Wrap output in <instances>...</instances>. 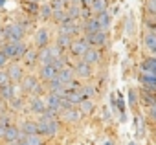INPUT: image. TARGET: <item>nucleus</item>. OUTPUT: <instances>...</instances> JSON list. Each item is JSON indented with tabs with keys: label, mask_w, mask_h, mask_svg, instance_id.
<instances>
[{
	"label": "nucleus",
	"mask_w": 156,
	"mask_h": 145,
	"mask_svg": "<svg viewBox=\"0 0 156 145\" xmlns=\"http://www.w3.org/2000/svg\"><path fill=\"white\" fill-rule=\"evenodd\" d=\"M2 51L8 59H13V61H19V59H22L24 57V53L28 51V46L22 42V41H19V42H9V41H6L4 44H2Z\"/></svg>",
	"instance_id": "nucleus-1"
},
{
	"label": "nucleus",
	"mask_w": 156,
	"mask_h": 145,
	"mask_svg": "<svg viewBox=\"0 0 156 145\" xmlns=\"http://www.w3.org/2000/svg\"><path fill=\"white\" fill-rule=\"evenodd\" d=\"M24 35H26V30L19 22H11V24L2 28V37L9 42H19V41L24 39Z\"/></svg>",
	"instance_id": "nucleus-2"
},
{
	"label": "nucleus",
	"mask_w": 156,
	"mask_h": 145,
	"mask_svg": "<svg viewBox=\"0 0 156 145\" xmlns=\"http://www.w3.org/2000/svg\"><path fill=\"white\" fill-rule=\"evenodd\" d=\"M57 130H59V123H57V119H48V118H42L41 116V119L37 121V134L39 136H55L57 134Z\"/></svg>",
	"instance_id": "nucleus-3"
},
{
	"label": "nucleus",
	"mask_w": 156,
	"mask_h": 145,
	"mask_svg": "<svg viewBox=\"0 0 156 145\" xmlns=\"http://www.w3.org/2000/svg\"><path fill=\"white\" fill-rule=\"evenodd\" d=\"M20 87H22L24 92L33 94V96H41L42 94V85L39 83V79L35 76H24L22 81H20Z\"/></svg>",
	"instance_id": "nucleus-4"
},
{
	"label": "nucleus",
	"mask_w": 156,
	"mask_h": 145,
	"mask_svg": "<svg viewBox=\"0 0 156 145\" xmlns=\"http://www.w3.org/2000/svg\"><path fill=\"white\" fill-rule=\"evenodd\" d=\"M90 48V44H88V41H87V37H79V39H75V41H72V44H70V53L72 55H75V57H83L85 55V51Z\"/></svg>",
	"instance_id": "nucleus-5"
},
{
	"label": "nucleus",
	"mask_w": 156,
	"mask_h": 145,
	"mask_svg": "<svg viewBox=\"0 0 156 145\" xmlns=\"http://www.w3.org/2000/svg\"><path fill=\"white\" fill-rule=\"evenodd\" d=\"M39 76H41V81H44V83H50L51 79H55L57 76H59V68L55 66V64H42L41 66V70H39Z\"/></svg>",
	"instance_id": "nucleus-6"
},
{
	"label": "nucleus",
	"mask_w": 156,
	"mask_h": 145,
	"mask_svg": "<svg viewBox=\"0 0 156 145\" xmlns=\"http://www.w3.org/2000/svg\"><path fill=\"white\" fill-rule=\"evenodd\" d=\"M6 74H8V77H9L11 83H20L22 77H24V70H22V66L19 62H11V64H8Z\"/></svg>",
	"instance_id": "nucleus-7"
},
{
	"label": "nucleus",
	"mask_w": 156,
	"mask_h": 145,
	"mask_svg": "<svg viewBox=\"0 0 156 145\" xmlns=\"http://www.w3.org/2000/svg\"><path fill=\"white\" fill-rule=\"evenodd\" d=\"M73 74L81 79H88L92 76V64H88L87 61H77L73 66Z\"/></svg>",
	"instance_id": "nucleus-8"
},
{
	"label": "nucleus",
	"mask_w": 156,
	"mask_h": 145,
	"mask_svg": "<svg viewBox=\"0 0 156 145\" xmlns=\"http://www.w3.org/2000/svg\"><path fill=\"white\" fill-rule=\"evenodd\" d=\"M85 37H87L88 44L94 46V48H99V46H105V44H107V31H103V30L94 31V33H88V35H85Z\"/></svg>",
	"instance_id": "nucleus-9"
},
{
	"label": "nucleus",
	"mask_w": 156,
	"mask_h": 145,
	"mask_svg": "<svg viewBox=\"0 0 156 145\" xmlns=\"http://www.w3.org/2000/svg\"><path fill=\"white\" fill-rule=\"evenodd\" d=\"M81 30H83V28L77 24L75 20H68V22H64V24L59 26V33H66V35H72V37L77 35Z\"/></svg>",
	"instance_id": "nucleus-10"
},
{
	"label": "nucleus",
	"mask_w": 156,
	"mask_h": 145,
	"mask_svg": "<svg viewBox=\"0 0 156 145\" xmlns=\"http://www.w3.org/2000/svg\"><path fill=\"white\" fill-rule=\"evenodd\" d=\"M48 108V105H46V101L44 99H41L39 96H33L31 99H30V110L31 112H35V114H44V110Z\"/></svg>",
	"instance_id": "nucleus-11"
},
{
	"label": "nucleus",
	"mask_w": 156,
	"mask_h": 145,
	"mask_svg": "<svg viewBox=\"0 0 156 145\" xmlns=\"http://www.w3.org/2000/svg\"><path fill=\"white\" fill-rule=\"evenodd\" d=\"M48 44H50V31L46 28H41L35 35V46H37V50H41Z\"/></svg>",
	"instance_id": "nucleus-12"
},
{
	"label": "nucleus",
	"mask_w": 156,
	"mask_h": 145,
	"mask_svg": "<svg viewBox=\"0 0 156 145\" xmlns=\"http://www.w3.org/2000/svg\"><path fill=\"white\" fill-rule=\"evenodd\" d=\"M83 61H87L88 64H98L99 61H101V51L98 50V48H94V46H90L87 51H85V55H83Z\"/></svg>",
	"instance_id": "nucleus-13"
},
{
	"label": "nucleus",
	"mask_w": 156,
	"mask_h": 145,
	"mask_svg": "<svg viewBox=\"0 0 156 145\" xmlns=\"http://www.w3.org/2000/svg\"><path fill=\"white\" fill-rule=\"evenodd\" d=\"M57 79L66 87L68 83H72L73 81V68H70V66H64V68H61L59 70V76H57Z\"/></svg>",
	"instance_id": "nucleus-14"
},
{
	"label": "nucleus",
	"mask_w": 156,
	"mask_h": 145,
	"mask_svg": "<svg viewBox=\"0 0 156 145\" xmlns=\"http://www.w3.org/2000/svg\"><path fill=\"white\" fill-rule=\"evenodd\" d=\"M81 28H83L85 35H88V33H94V31H99V30H101V26H99V20H98V17H90L88 20H85V24H83Z\"/></svg>",
	"instance_id": "nucleus-15"
},
{
	"label": "nucleus",
	"mask_w": 156,
	"mask_h": 145,
	"mask_svg": "<svg viewBox=\"0 0 156 145\" xmlns=\"http://www.w3.org/2000/svg\"><path fill=\"white\" fill-rule=\"evenodd\" d=\"M20 138H22L20 129H17V127H13V125H9V127L6 129V134H4V140H6V141L15 143V141H17V140H20Z\"/></svg>",
	"instance_id": "nucleus-16"
},
{
	"label": "nucleus",
	"mask_w": 156,
	"mask_h": 145,
	"mask_svg": "<svg viewBox=\"0 0 156 145\" xmlns=\"http://www.w3.org/2000/svg\"><path fill=\"white\" fill-rule=\"evenodd\" d=\"M64 9H66L68 17H70L72 20H77V19H81V6L77 4L75 0H73V2H70V4H68Z\"/></svg>",
	"instance_id": "nucleus-17"
},
{
	"label": "nucleus",
	"mask_w": 156,
	"mask_h": 145,
	"mask_svg": "<svg viewBox=\"0 0 156 145\" xmlns=\"http://www.w3.org/2000/svg\"><path fill=\"white\" fill-rule=\"evenodd\" d=\"M79 118H81V112L77 110V108H66V110H62V119H66L68 123H77L79 121Z\"/></svg>",
	"instance_id": "nucleus-18"
},
{
	"label": "nucleus",
	"mask_w": 156,
	"mask_h": 145,
	"mask_svg": "<svg viewBox=\"0 0 156 145\" xmlns=\"http://www.w3.org/2000/svg\"><path fill=\"white\" fill-rule=\"evenodd\" d=\"M51 20L55 22V24H64V22H68V20H72L70 17H68V13H66V9L62 8V9H53V13H51Z\"/></svg>",
	"instance_id": "nucleus-19"
},
{
	"label": "nucleus",
	"mask_w": 156,
	"mask_h": 145,
	"mask_svg": "<svg viewBox=\"0 0 156 145\" xmlns=\"http://www.w3.org/2000/svg\"><path fill=\"white\" fill-rule=\"evenodd\" d=\"M0 97L6 99V101H11L15 97V85L13 83H6L4 87H0Z\"/></svg>",
	"instance_id": "nucleus-20"
},
{
	"label": "nucleus",
	"mask_w": 156,
	"mask_h": 145,
	"mask_svg": "<svg viewBox=\"0 0 156 145\" xmlns=\"http://www.w3.org/2000/svg\"><path fill=\"white\" fill-rule=\"evenodd\" d=\"M96 17H98V20H99L101 30H103V31H107V30L110 28V24H112V15H110L108 11H103V13H98Z\"/></svg>",
	"instance_id": "nucleus-21"
},
{
	"label": "nucleus",
	"mask_w": 156,
	"mask_h": 145,
	"mask_svg": "<svg viewBox=\"0 0 156 145\" xmlns=\"http://www.w3.org/2000/svg\"><path fill=\"white\" fill-rule=\"evenodd\" d=\"M61 99H62V96H61V94L50 92V94H48V97H46V105H48L50 108H57V110H61Z\"/></svg>",
	"instance_id": "nucleus-22"
},
{
	"label": "nucleus",
	"mask_w": 156,
	"mask_h": 145,
	"mask_svg": "<svg viewBox=\"0 0 156 145\" xmlns=\"http://www.w3.org/2000/svg\"><path fill=\"white\" fill-rule=\"evenodd\" d=\"M90 9L92 13H103V11H108V0H92L90 4Z\"/></svg>",
	"instance_id": "nucleus-23"
},
{
	"label": "nucleus",
	"mask_w": 156,
	"mask_h": 145,
	"mask_svg": "<svg viewBox=\"0 0 156 145\" xmlns=\"http://www.w3.org/2000/svg\"><path fill=\"white\" fill-rule=\"evenodd\" d=\"M24 62L28 64V66H33L37 61H39V50L37 48H31V50H28L26 53H24Z\"/></svg>",
	"instance_id": "nucleus-24"
},
{
	"label": "nucleus",
	"mask_w": 156,
	"mask_h": 145,
	"mask_svg": "<svg viewBox=\"0 0 156 145\" xmlns=\"http://www.w3.org/2000/svg\"><path fill=\"white\" fill-rule=\"evenodd\" d=\"M51 13H53V9H51L50 2H44V4L39 6V19L48 20V19H51Z\"/></svg>",
	"instance_id": "nucleus-25"
},
{
	"label": "nucleus",
	"mask_w": 156,
	"mask_h": 145,
	"mask_svg": "<svg viewBox=\"0 0 156 145\" xmlns=\"http://www.w3.org/2000/svg\"><path fill=\"white\" fill-rule=\"evenodd\" d=\"M72 41H73V37H72V35H66V33H59V35H57V41H55V44H57V46H61L62 50H66V48H70Z\"/></svg>",
	"instance_id": "nucleus-26"
},
{
	"label": "nucleus",
	"mask_w": 156,
	"mask_h": 145,
	"mask_svg": "<svg viewBox=\"0 0 156 145\" xmlns=\"http://www.w3.org/2000/svg\"><path fill=\"white\" fill-rule=\"evenodd\" d=\"M39 61H41V64H50V62L53 61L51 51H50V48H48V46H44V48H41V50H39Z\"/></svg>",
	"instance_id": "nucleus-27"
},
{
	"label": "nucleus",
	"mask_w": 156,
	"mask_h": 145,
	"mask_svg": "<svg viewBox=\"0 0 156 145\" xmlns=\"http://www.w3.org/2000/svg\"><path fill=\"white\" fill-rule=\"evenodd\" d=\"M22 134H37V121H24L20 127Z\"/></svg>",
	"instance_id": "nucleus-28"
},
{
	"label": "nucleus",
	"mask_w": 156,
	"mask_h": 145,
	"mask_svg": "<svg viewBox=\"0 0 156 145\" xmlns=\"http://www.w3.org/2000/svg\"><path fill=\"white\" fill-rule=\"evenodd\" d=\"M143 42H145V46H147L151 51H154V53H156V31H152V33H147Z\"/></svg>",
	"instance_id": "nucleus-29"
},
{
	"label": "nucleus",
	"mask_w": 156,
	"mask_h": 145,
	"mask_svg": "<svg viewBox=\"0 0 156 145\" xmlns=\"http://www.w3.org/2000/svg\"><path fill=\"white\" fill-rule=\"evenodd\" d=\"M39 6L41 4H35V2H24V11L31 17H39Z\"/></svg>",
	"instance_id": "nucleus-30"
},
{
	"label": "nucleus",
	"mask_w": 156,
	"mask_h": 145,
	"mask_svg": "<svg viewBox=\"0 0 156 145\" xmlns=\"http://www.w3.org/2000/svg\"><path fill=\"white\" fill-rule=\"evenodd\" d=\"M48 88H50V92H55V94H62V90H64V85L55 77V79H51L50 83H48Z\"/></svg>",
	"instance_id": "nucleus-31"
},
{
	"label": "nucleus",
	"mask_w": 156,
	"mask_h": 145,
	"mask_svg": "<svg viewBox=\"0 0 156 145\" xmlns=\"http://www.w3.org/2000/svg\"><path fill=\"white\" fill-rule=\"evenodd\" d=\"M92 110H94L92 99H83V101L79 103V112H81V114H90Z\"/></svg>",
	"instance_id": "nucleus-32"
},
{
	"label": "nucleus",
	"mask_w": 156,
	"mask_h": 145,
	"mask_svg": "<svg viewBox=\"0 0 156 145\" xmlns=\"http://www.w3.org/2000/svg\"><path fill=\"white\" fill-rule=\"evenodd\" d=\"M22 138L28 145H42V140L39 134H22Z\"/></svg>",
	"instance_id": "nucleus-33"
},
{
	"label": "nucleus",
	"mask_w": 156,
	"mask_h": 145,
	"mask_svg": "<svg viewBox=\"0 0 156 145\" xmlns=\"http://www.w3.org/2000/svg\"><path fill=\"white\" fill-rule=\"evenodd\" d=\"M79 92H81L83 99H90V97L96 94V90H94L92 87H81V88H79Z\"/></svg>",
	"instance_id": "nucleus-34"
},
{
	"label": "nucleus",
	"mask_w": 156,
	"mask_h": 145,
	"mask_svg": "<svg viewBox=\"0 0 156 145\" xmlns=\"http://www.w3.org/2000/svg\"><path fill=\"white\" fill-rule=\"evenodd\" d=\"M8 127H9V118H0V138H4Z\"/></svg>",
	"instance_id": "nucleus-35"
},
{
	"label": "nucleus",
	"mask_w": 156,
	"mask_h": 145,
	"mask_svg": "<svg viewBox=\"0 0 156 145\" xmlns=\"http://www.w3.org/2000/svg\"><path fill=\"white\" fill-rule=\"evenodd\" d=\"M51 64H55L59 70H61V68H64V66H68V64H66V57H64V55H61V57L53 59V61H51Z\"/></svg>",
	"instance_id": "nucleus-36"
},
{
	"label": "nucleus",
	"mask_w": 156,
	"mask_h": 145,
	"mask_svg": "<svg viewBox=\"0 0 156 145\" xmlns=\"http://www.w3.org/2000/svg\"><path fill=\"white\" fill-rule=\"evenodd\" d=\"M92 17V9L90 8H81V20L85 22V20H88Z\"/></svg>",
	"instance_id": "nucleus-37"
},
{
	"label": "nucleus",
	"mask_w": 156,
	"mask_h": 145,
	"mask_svg": "<svg viewBox=\"0 0 156 145\" xmlns=\"http://www.w3.org/2000/svg\"><path fill=\"white\" fill-rule=\"evenodd\" d=\"M9 103H11V108H13V110H19V108H22V99H20V97H17V96H15V97H13Z\"/></svg>",
	"instance_id": "nucleus-38"
},
{
	"label": "nucleus",
	"mask_w": 156,
	"mask_h": 145,
	"mask_svg": "<svg viewBox=\"0 0 156 145\" xmlns=\"http://www.w3.org/2000/svg\"><path fill=\"white\" fill-rule=\"evenodd\" d=\"M6 83H11V81H9V77H8V74H6V72H2V70H0V87H4Z\"/></svg>",
	"instance_id": "nucleus-39"
},
{
	"label": "nucleus",
	"mask_w": 156,
	"mask_h": 145,
	"mask_svg": "<svg viewBox=\"0 0 156 145\" xmlns=\"http://www.w3.org/2000/svg\"><path fill=\"white\" fill-rule=\"evenodd\" d=\"M129 103H130V107H134V105L138 103V96H136V92H134V90H130V92H129Z\"/></svg>",
	"instance_id": "nucleus-40"
},
{
	"label": "nucleus",
	"mask_w": 156,
	"mask_h": 145,
	"mask_svg": "<svg viewBox=\"0 0 156 145\" xmlns=\"http://www.w3.org/2000/svg\"><path fill=\"white\" fill-rule=\"evenodd\" d=\"M147 9H149V13L156 15V0H149V2H147Z\"/></svg>",
	"instance_id": "nucleus-41"
},
{
	"label": "nucleus",
	"mask_w": 156,
	"mask_h": 145,
	"mask_svg": "<svg viewBox=\"0 0 156 145\" xmlns=\"http://www.w3.org/2000/svg\"><path fill=\"white\" fill-rule=\"evenodd\" d=\"M8 61H9V59H8L2 51H0V70H2L4 66H8Z\"/></svg>",
	"instance_id": "nucleus-42"
},
{
	"label": "nucleus",
	"mask_w": 156,
	"mask_h": 145,
	"mask_svg": "<svg viewBox=\"0 0 156 145\" xmlns=\"http://www.w3.org/2000/svg\"><path fill=\"white\" fill-rule=\"evenodd\" d=\"M149 118H151V119L156 123V105H152V107L149 108Z\"/></svg>",
	"instance_id": "nucleus-43"
},
{
	"label": "nucleus",
	"mask_w": 156,
	"mask_h": 145,
	"mask_svg": "<svg viewBox=\"0 0 156 145\" xmlns=\"http://www.w3.org/2000/svg\"><path fill=\"white\" fill-rule=\"evenodd\" d=\"M77 4H79L81 8H90V4H92V0H75Z\"/></svg>",
	"instance_id": "nucleus-44"
},
{
	"label": "nucleus",
	"mask_w": 156,
	"mask_h": 145,
	"mask_svg": "<svg viewBox=\"0 0 156 145\" xmlns=\"http://www.w3.org/2000/svg\"><path fill=\"white\" fill-rule=\"evenodd\" d=\"M15 145H28V143L24 141V138H20V140H17V141H15Z\"/></svg>",
	"instance_id": "nucleus-45"
},
{
	"label": "nucleus",
	"mask_w": 156,
	"mask_h": 145,
	"mask_svg": "<svg viewBox=\"0 0 156 145\" xmlns=\"http://www.w3.org/2000/svg\"><path fill=\"white\" fill-rule=\"evenodd\" d=\"M26 2H35V4H41L42 0H26Z\"/></svg>",
	"instance_id": "nucleus-46"
},
{
	"label": "nucleus",
	"mask_w": 156,
	"mask_h": 145,
	"mask_svg": "<svg viewBox=\"0 0 156 145\" xmlns=\"http://www.w3.org/2000/svg\"><path fill=\"white\" fill-rule=\"evenodd\" d=\"M6 2H8V0H0V8H4V6H6Z\"/></svg>",
	"instance_id": "nucleus-47"
},
{
	"label": "nucleus",
	"mask_w": 156,
	"mask_h": 145,
	"mask_svg": "<svg viewBox=\"0 0 156 145\" xmlns=\"http://www.w3.org/2000/svg\"><path fill=\"white\" fill-rule=\"evenodd\" d=\"M103 145H114V143H112V141H105Z\"/></svg>",
	"instance_id": "nucleus-48"
},
{
	"label": "nucleus",
	"mask_w": 156,
	"mask_h": 145,
	"mask_svg": "<svg viewBox=\"0 0 156 145\" xmlns=\"http://www.w3.org/2000/svg\"><path fill=\"white\" fill-rule=\"evenodd\" d=\"M129 145H136V143H134V141H129Z\"/></svg>",
	"instance_id": "nucleus-49"
},
{
	"label": "nucleus",
	"mask_w": 156,
	"mask_h": 145,
	"mask_svg": "<svg viewBox=\"0 0 156 145\" xmlns=\"http://www.w3.org/2000/svg\"><path fill=\"white\" fill-rule=\"evenodd\" d=\"M0 37H2V28H0Z\"/></svg>",
	"instance_id": "nucleus-50"
},
{
	"label": "nucleus",
	"mask_w": 156,
	"mask_h": 145,
	"mask_svg": "<svg viewBox=\"0 0 156 145\" xmlns=\"http://www.w3.org/2000/svg\"><path fill=\"white\" fill-rule=\"evenodd\" d=\"M154 22H156V15H154Z\"/></svg>",
	"instance_id": "nucleus-51"
}]
</instances>
